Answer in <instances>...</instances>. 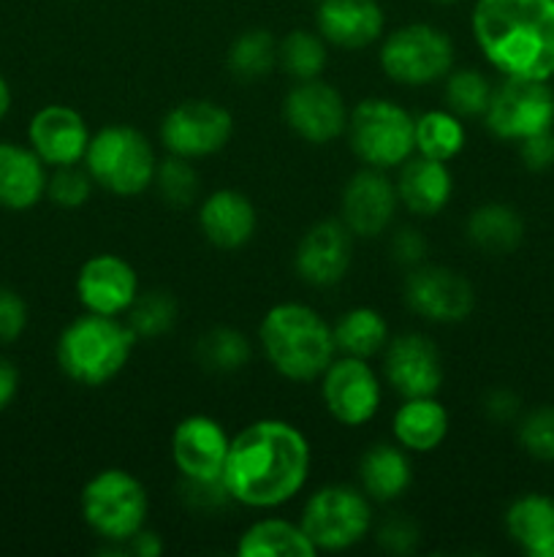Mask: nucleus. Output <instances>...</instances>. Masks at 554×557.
Returning a JSON list of instances; mask_svg holds the SVG:
<instances>
[{
	"instance_id": "obj_1",
	"label": "nucleus",
	"mask_w": 554,
	"mask_h": 557,
	"mask_svg": "<svg viewBox=\"0 0 554 557\" xmlns=\"http://www.w3.org/2000/svg\"><path fill=\"white\" fill-rule=\"evenodd\" d=\"M310 466L313 451L297 424L259 419L231 438L223 484L234 504L248 509H277L302 493Z\"/></svg>"
},
{
	"instance_id": "obj_2",
	"label": "nucleus",
	"mask_w": 554,
	"mask_h": 557,
	"mask_svg": "<svg viewBox=\"0 0 554 557\" xmlns=\"http://www.w3.org/2000/svg\"><path fill=\"white\" fill-rule=\"evenodd\" d=\"M470 27L478 52L503 79L554 76V0H476Z\"/></svg>"
},
{
	"instance_id": "obj_3",
	"label": "nucleus",
	"mask_w": 554,
	"mask_h": 557,
	"mask_svg": "<svg viewBox=\"0 0 554 557\" xmlns=\"http://www.w3.org/2000/svg\"><path fill=\"white\" fill-rule=\"evenodd\" d=\"M259 343L272 370L293 384L318 381L337 357L331 324L302 302L272 305L261 319Z\"/></svg>"
},
{
	"instance_id": "obj_4",
	"label": "nucleus",
	"mask_w": 554,
	"mask_h": 557,
	"mask_svg": "<svg viewBox=\"0 0 554 557\" xmlns=\"http://www.w3.org/2000/svg\"><path fill=\"white\" fill-rule=\"evenodd\" d=\"M136 343L139 341L125 319L85 310L60 332L54 354H58V368L63 370L65 379L96 389L123 373Z\"/></svg>"
},
{
	"instance_id": "obj_5",
	"label": "nucleus",
	"mask_w": 554,
	"mask_h": 557,
	"mask_svg": "<svg viewBox=\"0 0 554 557\" xmlns=\"http://www.w3.org/2000/svg\"><path fill=\"white\" fill-rule=\"evenodd\" d=\"M85 169L92 183L112 196H141L152 188L158 156L150 139L134 125H106L90 136L85 152Z\"/></svg>"
},
{
	"instance_id": "obj_6",
	"label": "nucleus",
	"mask_w": 554,
	"mask_h": 557,
	"mask_svg": "<svg viewBox=\"0 0 554 557\" xmlns=\"http://www.w3.org/2000/svg\"><path fill=\"white\" fill-rule=\"evenodd\" d=\"M79 509L85 525L101 542L125 547V542L147 525L150 495L130 471L103 468L81 487Z\"/></svg>"
},
{
	"instance_id": "obj_7",
	"label": "nucleus",
	"mask_w": 554,
	"mask_h": 557,
	"mask_svg": "<svg viewBox=\"0 0 554 557\" xmlns=\"http://www.w3.org/2000/svg\"><path fill=\"white\" fill-rule=\"evenodd\" d=\"M413 114L391 98H364L348 114V145L351 152L373 169H400L416 152Z\"/></svg>"
},
{
	"instance_id": "obj_8",
	"label": "nucleus",
	"mask_w": 554,
	"mask_h": 557,
	"mask_svg": "<svg viewBox=\"0 0 554 557\" xmlns=\"http://www.w3.org/2000/svg\"><path fill=\"white\" fill-rule=\"evenodd\" d=\"M299 525L318 553H345L373 531V500L356 484H326L304 500Z\"/></svg>"
},
{
	"instance_id": "obj_9",
	"label": "nucleus",
	"mask_w": 554,
	"mask_h": 557,
	"mask_svg": "<svg viewBox=\"0 0 554 557\" xmlns=\"http://www.w3.org/2000/svg\"><path fill=\"white\" fill-rule=\"evenodd\" d=\"M380 71L402 87L443 82L454 69L456 49L445 30L429 22H411L380 38Z\"/></svg>"
},
{
	"instance_id": "obj_10",
	"label": "nucleus",
	"mask_w": 554,
	"mask_h": 557,
	"mask_svg": "<svg viewBox=\"0 0 554 557\" xmlns=\"http://www.w3.org/2000/svg\"><path fill=\"white\" fill-rule=\"evenodd\" d=\"M158 136L168 156L199 161L226 150L234 136V114L217 101L188 98L163 114Z\"/></svg>"
},
{
	"instance_id": "obj_11",
	"label": "nucleus",
	"mask_w": 554,
	"mask_h": 557,
	"mask_svg": "<svg viewBox=\"0 0 554 557\" xmlns=\"http://www.w3.org/2000/svg\"><path fill=\"white\" fill-rule=\"evenodd\" d=\"M489 134L519 145L527 136L554 128V90L549 82L503 79L494 85L492 101L483 112Z\"/></svg>"
},
{
	"instance_id": "obj_12",
	"label": "nucleus",
	"mask_w": 554,
	"mask_h": 557,
	"mask_svg": "<svg viewBox=\"0 0 554 557\" xmlns=\"http://www.w3.org/2000/svg\"><path fill=\"white\" fill-rule=\"evenodd\" d=\"M318 381L326 411L342 428H364L378 417L380 403H383V384L369 359L337 354Z\"/></svg>"
},
{
	"instance_id": "obj_13",
	"label": "nucleus",
	"mask_w": 554,
	"mask_h": 557,
	"mask_svg": "<svg viewBox=\"0 0 554 557\" xmlns=\"http://www.w3.org/2000/svg\"><path fill=\"white\" fill-rule=\"evenodd\" d=\"M405 305L432 324H462L476 308V288L462 272L440 264L407 270L402 286Z\"/></svg>"
},
{
	"instance_id": "obj_14",
	"label": "nucleus",
	"mask_w": 554,
	"mask_h": 557,
	"mask_svg": "<svg viewBox=\"0 0 554 557\" xmlns=\"http://www.w3.org/2000/svg\"><path fill=\"white\" fill-rule=\"evenodd\" d=\"M348 109L345 98L335 85L318 79L293 82L291 90L282 101V120L307 145H331L348 128Z\"/></svg>"
},
{
	"instance_id": "obj_15",
	"label": "nucleus",
	"mask_w": 554,
	"mask_h": 557,
	"mask_svg": "<svg viewBox=\"0 0 554 557\" xmlns=\"http://www.w3.org/2000/svg\"><path fill=\"white\" fill-rule=\"evenodd\" d=\"M383 379L402 400L438 395L445 379L440 348L421 332L389 337L383 348Z\"/></svg>"
},
{
	"instance_id": "obj_16",
	"label": "nucleus",
	"mask_w": 554,
	"mask_h": 557,
	"mask_svg": "<svg viewBox=\"0 0 554 557\" xmlns=\"http://www.w3.org/2000/svg\"><path fill=\"white\" fill-rule=\"evenodd\" d=\"M353 261V234L340 218L313 223L293 250L299 281L313 288H331L348 275Z\"/></svg>"
},
{
	"instance_id": "obj_17",
	"label": "nucleus",
	"mask_w": 554,
	"mask_h": 557,
	"mask_svg": "<svg viewBox=\"0 0 554 557\" xmlns=\"http://www.w3.org/2000/svg\"><path fill=\"white\" fill-rule=\"evenodd\" d=\"M400 207L396 185L383 169L362 166L345 183L340 196V221L353 237L375 239L391 226Z\"/></svg>"
},
{
	"instance_id": "obj_18",
	"label": "nucleus",
	"mask_w": 554,
	"mask_h": 557,
	"mask_svg": "<svg viewBox=\"0 0 554 557\" xmlns=\"http://www.w3.org/2000/svg\"><path fill=\"white\" fill-rule=\"evenodd\" d=\"M231 435L217 419L190 413L172 433V460L179 476L188 482H217L223 479Z\"/></svg>"
},
{
	"instance_id": "obj_19",
	"label": "nucleus",
	"mask_w": 554,
	"mask_h": 557,
	"mask_svg": "<svg viewBox=\"0 0 554 557\" xmlns=\"http://www.w3.org/2000/svg\"><path fill=\"white\" fill-rule=\"evenodd\" d=\"M76 297L87 313L123 319L139 297V275L123 256L96 253L76 272Z\"/></svg>"
},
{
	"instance_id": "obj_20",
	"label": "nucleus",
	"mask_w": 554,
	"mask_h": 557,
	"mask_svg": "<svg viewBox=\"0 0 554 557\" xmlns=\"http://www.w3.org/2000/svg\"><path fill=\"white\" fill-rule=\"evenodd\" d=\"M90 136L85 117L65 103H49L38 109L27 125V145L52 169L85 161Z\"/></svg>"
},
{
	"instance_id": "obj_21",
	"label": "nucleus",
	"mask_w": 554,
	"mask_h": 557,
	"mask_svg": "<svg viewBox=\"0 0 554 557\" xmlns=\"http://www.w3.org/2000/svg\"><path fill=\"white\" fill-rule=\"evenodd\" d=\"M315 30L331 47H373L386 30L383 5L378 0H320L315 5Z\"/></svg>"
},
{
	"instance_id": "obj_22",
	"label": "nucleus",
	"mask_w": 554,
	"mask_h": 557,
	"mask_svg": "<svg viewBox=\"0 0 554 557\" xmlns=\"http://www.w3.org/2000/svg\"><path fill=\"white\" fill-rule=\"evenodd\" d=\"M199 228L212 248L239 250L255 237L259 212L253 201L239 190H212L199 207Z\"/></svg>"
},
{
	"instance_id": "obj_23",
	"label": "nucleus",
	"mask_w": 554,
	"mask_h": 557,
	"mask_svg": "<svg viewBox=\"0 0 554 557\" xmlns=\"http://www.w3.org/2000/svg\"><path fill=\"white\" fill-rule=\"evenodd\" d=\"M400 205L418 218H435L454 196V174L449 163L413 152L394 180Z\"/></svg>"
},
{
	"instance_id": "obj_24",
	"label": "nucleus",
	"mask_w": 554,
	"mask_h": 557,
	"mask_svg": "<svg viewBox=\"0 0 554 557\" xmlns=\"http://www.w3.org/2000/svg\"><path fill=\"white\" fill-rule=\"evenodd\" d=\"M47 163L30 145L0 141V207L11 212L33 210L47 196Z\"/></svg>"
},
{
	"instance_id": "obj_25",
	"label": "nucleus",
	"mask_w": 554,
	"mask_h": 557,
	"mask_svg": "<svg viewBox=\"0 0 554 557\" xmlns=\"http://www.w3.org/2000/svg\"><path fill=\"white\" fill-rule=\"evenodd\" d=\"M451 419L438 395L405 397L391 417V435L411 455L435 451L449 438Z\"/></svg>"
},
{
	"instance_id": "obj_26",
	"label": "nucleus",
	"mask_w": 554,
	"mask_h": 557,
	"mask_svg": "<svg viewBox=\"0 0 554 557\" xmlns=\"http://www.w3.org/2000/svg\"><path fill=\"white\" fill-rule=\"evenodd\" d=\"M413 462L411 451L400 444H373L358 460V487L369 500L394 504L411 490Z\"/></svg>"
},
{
	"instance_id": "obj_27",
	"label": "nucleus",
	"mask_w": 554,
	"mask_h": 557,
	"mask_svg": "<svg viewBox=\"0 0 554 557\" xmlns=\"http://www.w3.org/2000/svg\"><path fill=\"white\" fill-rule=\"evenodd\" d=\"M505 533L527 557H554V498L519 495L505 509Z\"/></svg>"
},
{
	"instance_id": "obj_28",
	"label": "nucleus",
	"mask_w": 554,
	"mask_h": 557,
	"mask_svg": "<svg viewBox=\"0 0 554 557\" xmlns=\"http://www.w3.org/2000/svg\"><path fill=\"white\" fill-rule=\"evenodd\" d=\"M465 232L481 253L505 256L514 253L525 239V218L505 201H487L467 215Z\"/></svg>"
},
{
	"instance_id": "obj_29",
	"label": "nucleus",
	"mask_w": 554,
	"mask_h": 557,
	"mask_svg": "<svg viewBox=\"0 0 554 557\" xmlns=\"http://www.w3.org/2000/svg\"><path fill=\"white\" fill-rule=\"evenodd\" d=\"M239 557H315L318 549L299 522L266 517L244 528L237 542Z\"/></svg>"
},
{
	"instance_id": "obj_30",
	"label": "nucleus",
	"mask_w": 554,
	"mask_h": 557,
	"mask_svg": "<svg viewBox=\"0 0 554 557\" xmlns=\"http://www.w3.org/2000/svg\"><path fill=\"white\" fill-rule=\"evenodd\" d=\"M331 332H335L337 354H342V357L373 359L383 354L386 343H389V324H386L383 313L367 308V305L345 310L331 324Z\"/></svg>"
},
{
	"instance_id": "obj_31",
	"label": "nucleus",
	"mask_w": 554,
	"mask_h": 557,
	"mask_svg": "<svg viewBox=\"0 0 554 557\" xmlns=\"http://www.w3.org/2000/svg\"><path fill=\"white\" fill-rule=\"evenodd\" d=\"M280 65V41L264 27L239 33L226 52V69L242 85L261 82Z\"/></svg>"
},
{
	"instance_id": "obj_32",
	"label": "nucleus",
	"mask_w": 554,
	"mask_h": 557,
	"mask_svg": "<svg viewBox=\"0 0 554 557\" xmlns=\"http://www.w3.org/2000/svg\"><path fill=\"white\" fill-rule=\"evenodd\" d=\"M413 141L418 156L451 163L467 145V131L451 109H429L413 120Z\"/></svg>"
},
{
	"instance_id": "obj_33",
	"label": "nucleus",
	"mask_w": 554,
	"mask_h": 557,
	"mask_svg": "<svg viewBox=\"0 0 554 557\" xmlns=\"http://www.w3.org/2000/svg\"><path fill=\"white\" fill-rule=\"evenodd\" d=\"M196 359L212 373H237L253 359V343L234 326H215L196 343Z\"/></svg>"
},
{
	"instance_id": "obj_34",
	"label": "nucleus",
	"mask_w": 554,
	"mask_h": 557,
	"mask_svg": "<svg viewBox=\"0 0 554 557\" xmlns=\"http://www.w3.org/2000/svg\"><path fill=\"white\" fill-rule=\"evenodd\" d=\"M329 63V44L318 30H291L280 41V69L293 82L318 79Z\"/></svg>"
},
{
	"instance_id": "obj_35",
	"label": "nucleus",
	"mask_w": 554,
	"mask_h": 557,
	"mask_svg": "<svg viewBox=\"0 0 554 557\" xmlns=\"http://www.w3.org/2000/svg\"><path fill=\"white\" fill-rule=\"evenodd\" d=\"M125 324L130 326L136 341H158L177 324V302L172 294L161 292V288L139 292V297L125 313Z\"/></svg>"
},
{
	"instance_id": "obj_36",
	"label": "nucleus",
	"mask_w": 554,
	"mask_h": 557,
	"mask_svg": "<svg viewBox=\"0 0 554 557\" xmlns=\"http://www.w3.org/2000/svg\"><path fill=\"white\" fill-rule=\"evenodd\" d=\"M494 85L487 74L476 69H451L443 79L445 109L465 117H483L489 101H492Z\"/></svg>"
},
{
	"instance_id": "obj_37",
	"label": "nucleus",
	"mask_w": 554,
	"mask_h": 557,
	"mask_svg": "<svg viewBox=\"0 0 554 557\" xmlns=\"http://www.w3.org/2000/svg\"><path fill=\"white\" fill-rule=\"evenodd\" d=\"M152 185H155L158 196L174 210H185V207L193 205L201 188L193 161L179 156H166L163 161H158Z\"/></svg>"
},
{
	"instance_id": "obj_38",
	"label": "nucleus",
	"mask_w": 554,
	"mask_h": 557,
	"mask_svg": "<svg viewBox=\"0 0 554 557\" xmlns=\"http://www.w3.org/2000/svg\"><path fill=\"white\" fill-rule=\"evenodd\" d=\"M516 441L532 460L554 462V406L527 411L516 424Z\"/></svg>"
},
{
	"instance_id": "obj_39",
	"label": "nucleus",
	"mask_w": 554,
	"mask_h": 557,
	"mask_svg": "<svg viewBox=\"0 0 554 557\" xmlns=\"http://www.w3.org/2000/svg\"><path fill=\"white\" fill-rule=\"evenodd\" d=\"M92 183L90 172L81 169L79 163L74 166H58L47 180V196L63 210H79L81 205H87L92 196Z\"/></svg>"
},
{
	"instance_id": "obj_40",
	"label": "nucleus",
	"mask_w": 554,
	"mask_h": 557,
	"mask_svg": "<svg viewBox=\"0 0 554 557\" xmlns=\"http://www.w3.org/2000/svg\"><path fill=\"white\" fill-rule=\"evenodd\" d=\"M418 539H421V531H418V525L407 515H391L375 528V542H378V547L386 549V553H413Z\"/></svg>"
},
{
	"instance_id": "obj_41",
	"label": "nucleus",
	"mask_w": 554,
	"mask_h": 557,
	"mask_svg": "<svg viewBox=\"0 0 554 557\" xmlns=\"http://www.w3.org/2000/svg\"><path fill=\"white\" fill-rule=\"evenodd\" d=\"M27 326V305L11 288H0V343H14Z\"/></svg>"
},
{
	"instance_id": "obj_42",
	"label": "nucleus",
	"mask_w": 554,
	"mask_h": 557,
	"mask_svg": "<svg viewBox=\"0 0 554 557\" xmlns=\"http://www.w3.org/2000/svg\"><path fill=\"white\" fill-rule=\"evenodd\" d=\"M424 256H427V237L418 228L405 226L391 237V259L405 270L424 264Z\"/></svg>"
},
{
	"instance_id": "obj_43",
	"label": "nucleus",
	"mask_w": 554,
	"mask_h": 557,
	"mask_svg": "<svg viewBox=\"0 0 554 557\" xmlns=\"http://www.w3.org/2000/svg\"><path fill=\"white\" fill-rule=\"evenodd\" d=\"M182 498L190 509L215 511L226 500H231V495H228L223 479H217V482H188V479H182Z\"/></svg>"
},
{
	"instance_id": "obj_44",
	"label": "nucleus",
	"mask_w": 554,
	"mask_h": 557,
	"mask_svg": "<svg viewBox=\"0 0 554 557\" xmlns=\"http://www.w3.org/2000/svg\"><path fill=\"white\" fill-rule=\"evenodd\" d=\"M519 158L530 172H549L554 166V128L521 139Z\"/></svg>"
},
{
	"instance_id": "obj_45",
	"label": "nucleus",
	"mask_w": 554,
	"mask_h": 557,
	"mask_svg": "<svg viewBox=\"0 0 554 557\" xmlns=\"http://www.w3.org/2000/svg\"><path fill=\"white\" fill-rule=\"evenodd\" d=\"M521 411V400L511 389H492L483 397V413H487L489 422H514Z\"/></svg>"
},
{
	"instance_id": "obj_46",
	"label": "nucleus",
	"mask_w": 554,
	"mask_h": 557,
	"mask_svg": "<svg viewBox=\"0 0 554 557\" xmlns=\"http://www.w3.org/2000/svg\"><path fill=\"white\" fill-rule=\"evenodd\" d=\"M125 555L161 557L163 555V539L144 525L139 533H134V536L125 542Z\"/></svg>"
},
{
	"instance_id": "obj_47",
	"label": "nucleus",
	"mask_w": 554,
	"mask_h": 557,
	"mask_svg": "<svg viewBox=\"0 0 554 557\" xmlns=\"http://www.w3.org/2000/svg\"><path fill=\"white\" fill-rule=\"evenodd\" d=\"M16 389H20V373L11 362L0 359V411L11 406V400L16 397Z\"/></svg>"
},
{
	"instance_id": "obj_48",
	"label": "nucleus",
	"mask_w": 554,
	"mask_h": 557,
	"mask_svg": "<svg viewBox=\"0 0 554 557\" xmlns=\"http://www.w3.org/2000/svg\"><path fill=\"white\" fill-rule=\"evenodd\" d=\"M9 109H11V87L9 82H5V76L0 74V120L9 114Z\"/></svg>"
},
{
	"instance_id": "obj_49",
	"label": "nucleus",
	"mask_w": 554,
	"mask_h": 557,
	"mask_svg": "<svg viewBox=\"0 0 554 557\" xmlns=\"http://www.w3.org/2000/svg\"><path fill=\"white\" fill-rule=\"evenodd\" d=\"M435 3H459V0H435Z\"/></svg>"
},
{
	"instance_id": "obj_50",
	"label": "nucleus",
	"mask_w": 554,
	"mask_h": 557,
	"mask_svg": "<svg viewBox=\"0 0 554 557\" xmlns=\"http://www.w3.org/2000/svg\"><path fill=\"white\" fill-rule=\"evenodd\" d=\"M313 3H315V5H318V3H320V0H313Z\"/></svg>"
}]
</instances>
